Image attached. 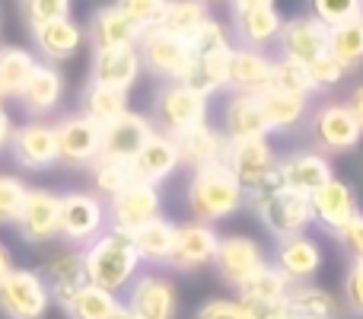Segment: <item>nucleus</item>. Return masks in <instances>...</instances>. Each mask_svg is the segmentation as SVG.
I'll return each mask as SVG.
<instances>
[{"label":"nucleus","mask_w":363,"mask_h":319,"mask_svg":"<svg viewBox=\"0 0 363 319\" xmlns=\"http://www.w3.org/2000/svg\"><path fill=\"white\" fill-rule=\"evenodd\" d=\"M249 201L245 188L239 185V179L230 173L226 163H211V166L191 169V179L185 188V205L191 211L194 220L201 224H220L230 220L233 214H239Z\"/></svg>","instance_id":"obj_1"},{"label":"nucleus","mask_w":363,"mask_h":319,"mask_svg":"<svg viewBox=\"0 0 363 319\" xmlns=\"http://www.w3.org/2000/svg\"><path fill=\"white\" fill-rule=\"evenodd\" d=\"M83 265H86L89 284H96L102 291H112V294H121L140 275V265L144 262H140L131 237L108 227L89 246H83Z\"/></svg>","instance_id":"obj_2"},{"label":"nucleus","mask_w":363,"mask_h":319,"mask_svg":"<svg viewBox=\"0 0 363 319\" xmlns=\"http://www.w3.org/2000/svg\"><path fill=\"white\" fill-rule=\"evenodd\" d=\"M252 211L262 220V227L271 233L274 239L284 237H296V233H306L313 227V205H309V195L294 192V188H264V192L249 195Z\"/></svg>","instance_id":"obj_3"},{"label":"nucleus","mask_w":363,"mask_h":319,"mask_svg":"<svg viewBox=\"0 0 363 319\" xmlns=\"http://www.w3.org/2000/svg\"><path fill=\"white\" fill-rule=\"evenodd\" d=\"M207 112H211V99H207L204 93L191 90L185 80H169L153 96L150 121L157 131L169 134V138H179V134L204 125Z\"/></svg>","instance_id":"obj_4"},{"label":"nucleus","mask_w":363,"mask_h":319,"mask_svg":"<svg viewBox=\"0 0 363 319\" xmlns=\"http://www.w3.org/2000/svg\"><path fill=\"white\" fill-rule=\"evenodd\" d=\"M223 163L239 179V185L245 188V195H255V192H264V188L281 185V182H277V153L268 138L226 141Z\"/></svg>","instance_id":"obj_5"},{"label":"nucleus","mask_w":363,"mask_h":319,"mask_svg":"<svg viewBox=\"0 0 363 319\" xmlns=\"http://www.w3.org/2000/svg\"><path fill=\"white\" fill-rule=\"evenodd\" d=\"M138 55H140V67L150 70V74L160 77L163 83L185 80L188 70H191V61H194L191 42L160 29V26L144 29V36H140V42H138Z\"/></svg>","instance_id":"obj_6"},{"label":"nucleus","mask_w":363,"mask_h":319,"mask_svg":"<svg viewBox=\"0 0 363 319\" xmlns=\"http://www.w3.org/2000/svg\"><path fill=\"white\" fill-rule=\"evenodd\" d=\"M51 303L55 301H51V291L45 284L42 271L13 265L0 278V313L6 319H45Z\"/></svg>","instance_id":"obj_7"},{"label":"nucleus","mask_w":363,"mask_h":319,"mask_svg":"<svg viewBox=\"0 0 363 319\" xmlns=\"http://www.w3.org/2000/svg\"><path fill=\"white\" fill-rule=\"evenodd\" d=\"M108 230L106 198L96 192H64L61 195V239L77 249L89 246Z\"/></svg>","instance_id":"obj_8"},{"label":"nucleus","mask_w":363,"mask_h":319,"mask_svg":"<svg viewBox=\"0 0 363 319\" xmlns=\"http://www.w3.org/2000/svg\"><path fill=\"white\" fill-rule=\"evenodd\" d=\"M309 134L322 153H351L363 141V128L347 102H325L315 109L309 115Z\"/></svg>","instance_id":"obj_9"},{"label":"nucleus","mask_w":363,"mask_h":319,"mask_svg":"<svg viewBox=\"0 0 363 319\" xmlns=\"http://www.w3.org/2000/svg\"><path fill=\"white\" fill-rule=\"evenodd\" d=\"M108 211V227L118 233H134L138 227H144L147 220L163 214V198H160V185L150 182L131 179L118 195L106 201Z\"/></svg>","instance_id":"obj_10"},{"label":"nucleus","mask_w":363,"mask_h":319,"mask_svg":"<svg viewBox=\"0 0 363 319\" xmlns=\"http://www.w3.org/2000/svg\"><path fill=\"white\" fill-rule=\"evenodd\" d=\"M125 307L138 319H176L179 291L172 278H166L163 271H144L128 288Z\"/></svg>","instance_id":"obj_11"},{"label":"nucleus","mask_w":363,"mask_h":319,"mask_svg":"<svg viewBox=\"0 0 363 319\" xmlns=\"http://www.w3.org/2000/svg\"><path fill=\"white\" fill-rule=\"evenodd\" d=\"M57 134V163L67 166H93L99 160L102 151V125H96L93 119H86L83 112L64 115L61 121H55Z\"/></svg>","instance_id":"obj_12"},{"label":"nucleus","mask_w":363,"mask_h":319,"mask_svg":"<svg viewBox=\"0 0 363 319\" xmlns=\"http://www.w3.org/2000/svg\"><path fill=\"white\" fill-rule=\"evenodd\" d=\"M268 262L264 259L262 243H255L252 237H242V233H230V237H220L217 252H213V269H217V278L230 288H242L252 275H255L262 265Z\"/></svg>","instance_id":"obj_13"},{"label":"nucleus","mask_w":363,"mask_h":319,"mask_svg":"<svg viewBox=\"0 0 363 319\" xmlns=\"http://www.w3.org/2000/svg\"><path fill=\"white\" fill-rule=\"evenodd\" d=\"M309 205H313V224L319 227L322 233L335 237V239H338L341 230L351 224L354 214L360 211L354 185L345 182V179H338V175H332L319 192L309 195Z\"/></svg>","instance_id":"obj_14"},{"label":"nucleus","mask_w":363,"mask_h":319,"mask_svg":"<svg viewBox=\"0 0 363 319\" xmlns=\"http://www.w3.org/2000/svg\"><path fill=\"white\" fill-rule=\"evenodd\" d=\"M16 230L26 243L42 246L61 237V195L51 188H29L19 211Z\"/></svg>","instance_id":"obj_15"},{"label":"nucleus","mask_w":363,"mask_h":319,"mask_svg":"<svg viewBox=\"0 0 363 319\" xmlns=\"http://www.w3.org/2000/svg\"><path fill=\"white\" fill-rule=\"evenodd\" d=\"M217 243H220V233L211 224H201V220L176 224V239H172V252L166 259V269H172V271L207 269V265H213Z\"/></svg>","instance_id":"obj_16"},{"label":"nucleus","mask_w":363,"mask_h":319,"mask_svg":"<svg viewBox=\"0 0 363 319\" xmlns=\"http://www.w3.org/2000/svg\"><path fill=\"white\" fill-rule=\"evenodd\" d=\"M10 153H13V160H16L19 166L32 169V173L51 169L57 163V134H55V125H48L45 119H32V121H26V125L13 128Z\"/></svg>","instance_id":"obj_17"},{"label":"nucleus","mask_w":363,"mask_h":319,"mask_svg":"<svg viewBox=\"0 0 363 319\" xmlns=\"http://www.w3.org/2000/svg\"><path fill=\"white\" fill-rule=\"evenodd\" d=\"M281 26H284V16L277 13V6H233L230 36H233V45L268 51L271 45H277Z\"/></svg>","instance_id":"obj_18"},{"label":"nucleus","mask_w":363,"mask_h":319,"mask_svg":"<svg viewBox=\"0 0 363 319\" xmlns=\"http://www.w3.org/2000/svg\"><path fill=\"white\" fill-rule=\"evenodd\" d=\"M157 131L153 121L140 112H121L118 119H112L108 125H102V151L99 157L108 160H121V163H131L138 157V151L150 141V134Z\"/></svg>","instance_id":"obj_19"},{"label":"nucleus","mask_w":363,"mask_h":319,"mask_svg":"<svg viewBox=\"0 0 363 319\" xmlns=\"http://www.w3.org/2000/svg\"><path fill=\"white\" fill-rule=\"evenodd\" d=\"M335 175L332 160L322 151H294L287 157H277V182L284 188H294V192L313 195L325 185Z\"/></svg>","instance_id":"obj_20"},{"label":"nucleus","mask_w":363,"mask_h":319,"mask_svg":"<svg viewBox=\"0 0 363 319\" xmlns=\"http://www.w3.org/2000/svg\"><path fill=\"white\" fill-rule=\"evenodd\" d=\"M271 70H274V58L268 51L233 45L230 61H226V90L258 96L271 87Z\"/></svg>","instance_id":"obj_21"},{"label":"nucleus","mask_w":363,"mask_h":319,"mask_svg":"<svg viewBox=\"0 0 363 319\" xmlns=\"http://www.w3.org/2000/svg\"><path fill=\"white\" fill-rule=\"evenodd\" d=\"M277 48H281V58L309 64L328 51V26H322L315 16L284 19L281 36H277Z\"/></svg>","instance_id":"obj_22"},{"label":"nucleus","mask_w":363,"mask_h":319,"mask_svg":"<svg viewBox=\"0 0 363 319\" xmlns=\"http://www.w3.org/2000/svg\"><path fill=\"white\" fill-rule=\"evenodd\" d=\"M61 99H64V74L57 70V64H48V61L35 64V70L29 74L26 87L19 90V96H16V102L32 119L51 115L61 106Z\"/></svg>","instance_id":"obj_23"},{"label":"nucleus","mask_w":363,"mask_h":319,"mask_svg":"<svg viewBox=\"0 0 363 319\" xmlns=\"http://www.w3.org/2000/svg\"><path fill=\"white\" fill-rule=\"evenodd\" d=\"M140 55L138 45H125V48H96L93 51V67H89V80L102 83V87L115 90H131L140 77Z\"/></svg>","instance_id":"obj_24"},{"label":"nucleus","mask_w":363,"mask_h":319,"mask_svg":"<svg viewBox=\"0 0 363 319\" xmlns=\"http://www.w3.org/2000/svg\"><path fill=\"white\" fill-rule=\"evenodd\" d=\"M274 265L290 278V284L313 281L322 269V246L309 233L284 237L274 246Z\"/></svg>","instance_id":"obj_25"},{"label":"nucleus","mask_w":363,"mask_h":319,"mask_svg":"<svg viewBox=\"0 0 363 319\" xmlns=\"http://www.w3.org/2000/svg\"><path fill=\"white\" fill-rule=\"evenodd\" d=\"M182 166V157H179V144L176 138L163 131H153L150 141L138 151V157L131 160V175L140 182H150V185H160L166 182L172 173Z\"/></svg>","instance_id":"obj_26"},{"label":"nucleus","mask_w":363,"mask_h":319,"mask_svg":"<svg viewBox=\"0 0 363 319\" xmlns=\"http://www.w3.org/2000/svg\"><path fill=\"white\" fill-rule=\"evenodd\" d=\"M29 29H32V45L38 51V61H48V64L70 61L80 51L83 38H86L70 16L51 19V23H42V26H29Z\"/></svg>","instance_id":"obj_27"},{"label":"nucleus","mask_w":363,"mask_h":319,"mask_svg":"<svg viewBox=\"0 0 363 319\" xmlns=\"http://www.w3.org/2000/svg\"><path fill=\"white\" fill-rule=\"evenodd\" d=\"M220 131L226 134V141L239 138H268V125H264L258 96L249 93H230L220 106Z\"/></svg>","instance_id":"obj_28"},{"label":"nucleus","mask_w":363,"mask_h":319,"mask_svg":"<svg viewBox=\"0 0 363 319\" xmlns=\"http://www.w3.org/2000/svg\"><path fill=\"white\" fill-rule=\"evenodd\" d=\"M140 36H144V29H140L128 13H121L115 4L99 6L86 26V38L93 42V51L96 48H125V45H138Z\"/></svg>","instance_id":"obj_29"},{"label":"nucleus","mask_w":363,"mask_h":319,"mask_svg":"<svg viewBox=\"0 0 363 319\" xmlns=\"http://www.w3.org/2000/svg\"><path fill=\"white\" fill-rule=\"evenodd\" d=\"M258 106H262L264 125L268 134H284L300 128L309 119V96H296V93H284V90L268 87L264 93H258Z\"/></svg>","instance_id":"obj_30"},{"label":"nucleus","mask_w":363,"mask_h":319,"mask_svg":"<svg viewBox=\"0 0 363 319\" xmlns=\"http://www.w3.org/2000/svg\"><path fill=\"white\" fill-rule=\"evenodd\" d=\"M42 278L51 291V301L64 303L70 294L86 284V265H83V249H67V252H57L51 256L48 262L42 265Z\"/></svg>","instance_id":"obj_31"},{"label":"nucleus","mask_w":363,"mask_h":319,"mask_svg":"<svg viewBox=\"0 0 363 319\" xmlns=\"http://www.w3.org/2000/svg\"><path fill=\"white\" fill-rule=\"evenodd\" d=\"M176 144H179L182 166L201 169V166H211V163H223L226 134L220 131V128H213L211 121H204V125H198V128H191V131L179 134Z\"/></svg>","instance_id":"obj_32"},{"label":"nucleus","mask_w":363,"mask_h":319,"mask_svg":"<svg viewBox=\"0 0 363 319\" xmlns=\"http://www.w3.org/2000/svg\"><path fill=\"white\" fill-rule=\"evenodd\" d=\"M134 243V249H138L140 262L147 265H166V259H169L172 252V239H176V224L172 220H166L163 214L153 220H147L144 227H138L134 233H128Z\"/></svg>","instance_id":"obj_33"},{"label":"nucleus","mask_w":363,"mask_h":319,"mask_svg":"<svg viewBox=\"0 0 363 319\" xmlns=\"http://www.w3.org/2000/svg\"><path fill=\"white\" fill-rule=\"evenodd\" d=\"M287 303H290L294 319H335V313H338L335 294H328L325 288H319V284H313V281L290 284Z\"/></svg>","instance_id":"obj_34"},{"label":"nucleus","mask_w":363,"mask_h":319,"mask_svg":"<svg viewBox=\"0 0 363 319\" xmlns=\"http://www.w3.org/2000/svg\"><path fill=\"white\" fill-rule=\"evenodd\" d=\"M35 64H38V55H32L29 48L4 45L0 48V96L4 99H16L19 90L29 80V74L35 70Z\"/></svg>","instance_id":"obj_35"},{"label":"nucleus","mask_w":363,"mask_h":319,"mask_svg":"<svg viewBox=\"0 0 363 319\" xmlns=\"http://www.w3.org/2000/svg\"><path fill=\"white\" fill-rule=\"evenodd\" d=\"M80 112L86 115V119H93L96 125H108V121L118 119L121 112H128V93L89 80L80 96Z\"/></svg>","instance_id":"obj_36"},{"label":"nucleus","mask_w":363,"mask_h":319,"mask_svg":"<svg viewBox=\"0 0 363 319\" xmlns=\"http://www.w3.org/2000/svg\"><path fill=\"white\" fill-rule=\"evenodd\" d=\"M61 307H64V313H67V319H108L121 307V301L112 291H102L86 281L77 294H70Z\"/></svg>","instance_id":"obj_37"},{"label":"nucleus","mask_w":363,"mask_h":319,"mask_svg":"<svg viewBox=\"0 0 363 319\" xmlns=\"http://www.w3.org/2000/svg\"><path fill=\"white\" fill-rule=\"evenodd\" d=\"M230 51H207V55H194L185 83L191 90H198V93H204L207 99H211L213 93H223L226 90V61H230Z\"/></svg>","instance_id":"obj_38"},{"label":"nucleus","mask_w":363,"mask_h":319,"mask_svg":"<svg viewBox=\"0 0 363 319\" xmlns=\"http://www.w3.org/2000/svg\"><path fill=\"white\" fill-rule=\"evenodd\" d=\"M207 16H211V6L201 4V0H169L163 19H160V29L191 42L201 26L207 23Z\"/></svg>","instance_id":"obj_39"},{"label":"nucleus","mask_w":363,"mask_h":319,"mask_svg":"<svg viewBox=\"0 0 363 319\" xmlns=\"http://www.w3.org/2000/svg\"><path fill=\"white\" fill-rule=\"evenodd\" d=\"M328 55L338 58L345 70L360 67L363 64V16L328 29Z\"/></svg>","instance_id":"obj_40"},{"label":"nucleus","mask_w":363,"mask_h":319,"mask_svg":"<svg viewBox=\"0 0 363 319\" xmlns=\"http://www.w3.org/2000/svg\"><path fill=\"white\" fill-rule=\"evenodd\" d=\"M290 291V278L277 269L274 262H264L249 281L239 288V297H262V301H277V297H287Z\"/></svg>","instance_id":"obj_41"},{"label":"nucleus","mask_w":363,"mask_h":319,"mask_svg":"<svg viewBox=\"0 0 363 319\" xmlns=\"http://www.w3.org/2000/svg\"><path fill=\"white\" fill-rule=\"evenodd\" d=\"M271 87L284 90V93H296V96H313V77H309V67L300 61H290V58H274V70H271Z\"/></svg>","instance_id":"obj_42"},{"label":"nucleus","mask_w":363,"mask_h":319,"mask_svg":"<svg viewBox=\"0 0 363 319\" xmlns=\"http://www.w3.org/2000/svg\"><path fill=\"white\" fill-rule=\"evenodd\" d=\"M89 173H93V185H96V195L99 198H112V195H118L121 188L128 185V182L134 179L131 175V163H121V160H108V157H99L89 166Z\"/></svg>","instance_id":"obj_43"},{"label":"nucleus","mask_w":363,"mask_h":319,"mask_svg":"<svg viewBox=\"0 0 363 319\" xmlns=\"http://www.w3.org/2000/svg\"><path fill=\"white\" fill-rule=\"evenodd\" d=\"M309 16L335 29V26L363 16V0H309Z\"/></svg>","instance_id":"obj_44"},{"label":"nucleus","mask_w":363,"mask_h":319,"mask_svg":"<svg viewBox=\"0 0 363 319\" xmlns=\"http://www.w3.org/2000/svg\"><path fill=\"white\" fill-rule=\"evenodd\" d=\"M26 195H29V185L19 175L0 173V227H16Z\"/></svg>","instance_id":"obj_45"},{"label":"nucleus","mask_w":363,"mask_h":319,"mask_svg":"<svg viewBox=\"0 0 363 319\" xmlns=\"http://www.w3.org/2000/svg\"><path fill=\"white\" fill-rule=\"evenodd\" d=\"M194 55H207V51H230L233 48V36L220 19L207 16V23L198 29V36L191 38Z\"/></svg>","instance_id":"obj_46"},{"label":"nucleus","mask_w":363,"mask_h":319,"mask_svg":"<svg viewBox=\"0 0 363 319\" xmlns=\"http://www.w3.org/2000/svg\"><path fill=\"white\" fill-rule=\"evenodd\" d=\"M306 67H309V77H313L315 93H328V90H335L347 77V70L341 67V61L338 58H332L328 51L325 55H319L315 61H309Z\"/></svg>","instance_id":"obj_47"},{"label":"nucleus","mask_w":363,"mask_h":319,"mask_svg":"<svg viewBox=\"0 0 363 319\" xmlns=\"http://www.w3.org/2000/svg\"><path fill=\"white\" fill-rule=\"evenodd\" d=\"M166 4H169V0H115V6H118L121 13H128L140 29L160 26V19H163V13H166Z\"/></svg>","instance_id":"obj_48"},{"label":"nucleus","mask_w":363,"mask_h":319,"mask_svg":"<svg viewBox=\"0 0 363 319\" xmlns=\"http://www.w3.org/2000/svg\"><path fill=\"white\" fill-rule=\"evenodd\" d=\"M239 303H242L245 319H294L287 297H277V301H262V297H239Z\"/></svg>","instance_id":"obj_49"},{"label":"nucleus","mask_w":363,"mask_h":319,"mask_svg":"<svg viewBox=\"0 0 363 319\" xmlns=\"http://www.w3.org/2000/svg\"><path fill=\"white\" fill-rule=\"evenodd\" d=\"M70 4L74 0H23V10L29 26H42V23H51V19L70 16Z\"/></svg>","instance_id":"obj_50"},{"label":"nucleus","mask_w":363,"mask_h":319,"mask_svg":"<svg viewBox=\"0 0 363 319\" xmlns=\"http://www.w3.org/2000/svg\"><path fill=\"white\" fill-rule=\"evenodd\" d=\"M341 294H345V307L354 316H363V262H351L345 271V284H341Z\"/></svg>","instance_id":"obj_51"},{"label":"nucleus","mask_w":363,"mask_h":319,"mask_svg":"<svg viewBox=\"0 0 363 319\" xmlns=\"http://www.w3.org/2000/svg\"><path fill=\"white\" fill-rule=\"evenodd\" d=\"M194 319H245V313H242V303L239 301L213 297V301H204L194 310Z\"/></svg>","instance_id":"obj_52"},{"label":"nucleus","mask_w":363,"mask_h":319,"mask_svg":"<svg viewBox=\"0 0 363 319\" xmlns=\"http://www.w3.org/2000/svg\"><path fill=\"white\" fill-rule=\"evenodd\" d=\"M338 243H341V249L351 256V262H363V211H357L351 217V224L341 230Z\"/></svg>","instance_id":"obj_53"},{"label":"nucleus","mask_w":363,"mask_h":319,"mask_svg":"<svg viewBox=\"0 0 363 319\" xmlns=\"http://www.w3.org/2000/svg\"><path fill=\"white\" fill-rule=\"evenodd\" d=\"M13 121H10V115H6V109L0 106V151H6L10 147V138H13Z\"/></svg>","instance_id":"obj_54"},{"label":"nucleus","mask_w":363,"mask_h":319,"mask_svg":"<svg viewBox=\"0 0 363 319\" xmlns=\"http://www.w3.org/2000/svg\"><path fill=\"white\" fill-rule=\"evenodd\" d=\"M347 106H351L354 119H357V121H360V128H363V83L351 90V96H347Z\"/></svg>","instance_id":"obj_55"},{"label":"nucleus","mask_w":363,"mask_h":319,"mask_svg":"<svg viewBox=\"0 0 363 319\" xmlns=\"http://www.w3.org/2000/svg\"><path fill=\"white\" fill-rule=\"evenodd\" d=\"M10 269H13V256H10V249L0 243V278H4Z\"/></svg>","instance_id":"obj_56"},{"label":"nucleus","mask_w":363,"mask_h":319,"mask_svg":"<svg viewBox=\"0 0 363 319\" xmlns=\"http://www.w3.org/2000/svg\"><path fill=\"white\" fill-rule=\"evenodd\" d=\"M230 6H274V0H230Z\"/></svg>","instance_id":"obj_57"},{"label":"nucleus","mask_w":363,"mask_h":319,"mask_svg":"<svg viewBox=\"0 0 363 319\" xmlns=\"http://www.w3.org/2000/svg\"><path fill=\"white\" fill-rule=\"evenodd\" d=\"M108 319H138V316H134V313H131V310H128V307H125V303H121V307H118V310H115V313H112V316H108Z\"/></svg>","instance_id":"obj_58"},{"label":"nucleus","mask_w":363,"mask_h":319,"mask_svg":"<svg viewBox=\"0 0 363 319\" xmlns=\"http://www.w3.org/2000/svg\"><path fill=\"white\" fill-rule=\"evenodd\" d=\"M201 4H207V6H220V4H230V0H201Z\"/></svg>","instance_id":"obj_59"},{"label":"nucleus","mask_w":363,"mask_h":319,"mask_svg":"<svg viewBox=\"0 0 363 319\" xmlns=\"http://www.w3.org/2000/svg\"><path fill=\"white\" fill-rule=\"evenodd\" d=\"M0 106H4V96H0Z\"/></svg>","instance_id":"obj_60"}]
</instances>
